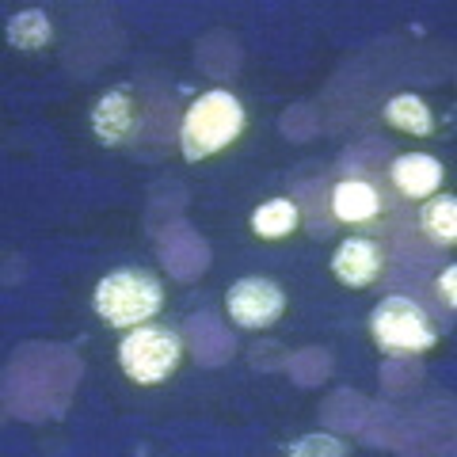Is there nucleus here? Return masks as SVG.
Returning a JSON list of instances; mask_svg holds the SVG:
<instances>
[{
	"label": "nucleus",
	"instance_id": "423d86ee",
	"mask_svg": "<svg viewBox=\"0 0 457 457\" xmlns=\"http://www.w3.org/2000/svg\"><path fill=\"white\" fill-rule=\"evenodd\" d=\"M396 195L389 191V183L378 187L374 179H362V176H347V179H336L328 187V210H332V221L336 225H351V228H374L381 221H389Z\"/></svg>",
	"mask_w": 457,
	"mask_h": 457
},
{
	"label": "nucleus",
	"instance_id": "4468645a",
	"mask_svg": "<svg viewBox=\"0 0 457 457\" xmlns=\"http://www.w3.org/2000/svg\"><path fill=\"white\" fill-rule=\"evenodd\" d=\"M351 446L347 442H339L336 435H302V438H294V442H286L282 453L286 457H343Z\"/></svg>",
	"mask_w": 457,
	"mask_h": 457
},
{
	"label": "nucleus",
	"instance_id": "f8f14e48",
	"mask_svg": "<svg viewBox=\"0 0 457 457\" xmlns=\"http://www.w3.org/2000/svg\"><path fill=\"white\" fill-rule=\"evenodd\" d=\"M381 119H385V126H393L400 134H411V137H431L438 126L435 107L427 104L423 96H411V92L393 96L389 104L381 107Z\"/></svg>",
	"mask_w": 457,
	"mask_h": 457
},
{
	"label": "nucleus",
	"instance_id": "1a4fd4ad",
	"mask_svg": "<svg viewBox=\"0 0 457 457\" xmlns=\"http://www.w3.org/2000/svg\"><path fill=\"white\" fill-rule=\"evenodd\" d=\"M385 183L400 203H427L446 183V164L431 153H400L385 171Z\"/></svg>",
	"mask_w": 457,
	"mask_h": 457
},
{
	"label": "nucleus",
	"instance_id": "2eb2a0df",
	"mask_svg": "<svg viewBox=\"0 0 457 457\" xmlns=\"http://www.w3.org/2000/svg\"><path fill=\"white\" fill-rule=\"evenodd\" d=\"M435 297L442 302V309H446V312L457 309V267H453V263L442 267V275H438V282H435Z\"/></svg>",
	"mask_w": 457,
	"mask_h": 457
},
{
	"label": "nucleus",
	"instance_id": "20e7f679",
	"mask_svg": "<svg viewBox=\"0 0 457 457\" xmlns=\"http://www.w3.org/2000/svg\"><path fill=\"white\" fill-rule=\"evenodd\" d=\"M92 309L107 328L126 332V328L149 324L156 312L164 309V286L156 275H149V270H134V267L111 270V275L96 282Z\"/></svg>",
	"mask_w": 457,
	"mask_h": 457
},
{
	"label": "nucleus",
	"instance_id": "0eeeda50",
	"mask_svg": "<svg viewBox=\"0 0 457 457\" xmlns=\"http://www.w3.org/2000/svg\"><path fill=\"white\" fill-rule=\"evenodd\" d=\"M225 312L237 328H248V332H267L275 328L286 312V290L278 282L260 278V275H245L228 286L225 294Z\"/></svg>",
	"mask_w": 457,
	"mask_h": 457
},
{
	"label": "nucleus",
	"instance_id": "9d476101",
	"mask_svg": "<svg viewBox=\"0 0 457 457\" xmlns=\"http://www.w3.org/2000/svg\"><path fill=\"white\" fill-rule=\"evenodd\" d=\"M4 38L12 50L20 54H46L54 46V20L46 8H20L16 16H8Z\"/></svg>",
	"mask_w": 457,
	"mask_h": 457
},
{
	"label": "nucleus",
	"instance_id": "6e6552de",
	"mask_svg": "<svg viewBox=\"0 0 457 457\" xmlns=\"http://www.w3.org/2000/svg\"><path fill=\"white\" fill-rule=\"evenodd\" d=\"M332 275L339 286H347V290H370V286H378L385 278V270H389V245H385L381 237H370V233H354L347 240H339V248L332 252Z\"/></svg>",
	"mask_w": 457,
	"mask_h": 457
},
{
	"label": "nucleus",
	"instance_id": "f03ea898",
	"mask_svg": "<svg viewBox=\"0 0 457 457\" xmlns=\"http://www.w3.org/2000/svg\"><path fill=\"white\" fill-rule=\"evenodd\" d=\"M248 134V107L245 99L228 88H210L179 114V153L187 164L213 161L237 145Z\"/></svg>",
	"mask_w": 457,
	"mask_h": 457
},
{
	"label": "nucleus",
	"instance_id": "39448f33",
	"mask_svg": "<svg viewBox=\"0 0 457 457\" xmlns=\"http://www.w3.org/2000/svg\"><path fill=\"white\" fill-rule=\"evenodd\" d=\"M183 366V339L176 328L168 324H137L126 328L119 343V370L126 381H134L137 389H156L168 385Z\"/></svg>",
	"mask_w": 457,
	"mask_h": 457
},
{
	"label": "nucleus",
	"instance_id": "9b49d317",
	"mask_svg": "<svg viewBox=\"0 0 457 457\" xmlns=\"http://www.w3.org/2000/svg\"><path fill=\"white\" fill-rule=\"evenodd\" d=\"M420 237L427 240L431 248H453L457 245V198L446 195V191H438L431 195L427 203H420Z\"/></svg>",
	"mask_w": 457,
	"mask_h": 457
},
{
	"label": "nucleus",
	"instance_id": "7ed1b4c3",
	"mask_svg": "<svg viewBox=\"0 0 457 457\" xmlns=\"http://www.w3.org/2000/svg\"><path fill=\"white\" fill-rule=\"evenodd\" d=\"M370 339L381 354H393V359H420V354H431L438 347V324L431 320L416 297L404 294H389L370 309Z\"/></svg>",
	"mask_w": 457,
	"mask_h": 457
},
{
	"label": "nucleus",
	"instance_id": "f257e3e1",
	"mask_svg": "<svg viewBox=\"0 0 457 457\" xmlns=\"http://www.w3.org/2000/svg\"><path fill=\"white\" fill-rule=\"evenodd\" d=\"M171 119L168 99L153 92L149 84H114L92 104V134L104 149H149L156 141H164V126Z\"/></svg>",
	"mask_w": 457,
	"mask_h": 457
},
{
	"label": "nucleus",
	"instance_id": "ddd939ff",
	"mask_svg": "<svg viewBox=\"0 0 457 457\" xmlns=\"http://www.w3.org/2000/svg\"><path fill=\"white\" fill-rule=\"evenodd\" d=\"M248 225H252V237L278 245V240H290L302 228V210H297L294 198H270V203L252 210Z\"/></svg>",
	"mask_w": 457,
	"mask_h": 457
}]
</instances>
